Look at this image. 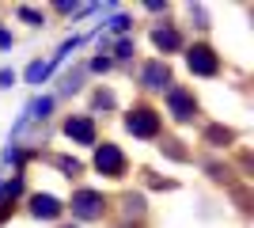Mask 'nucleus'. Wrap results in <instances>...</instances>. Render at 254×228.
<instances>
[{
    "label": "nucleus",
    "instance_id": "f257e3e1",
    "mask_svg": "<svg viewBox=\"0 0 254 228\" xmlns=\"http://www.w3.org/2000/svg\"><path fill=\"white\" fill-rule=\"evenodd\" d=\"M95 167H99V175H106V179H122V175L129 171V160H126V152L118 149V145L103 141L95 149Z\"/></svg>",
    "mask_w": 254,
    "mask_h": 228
},
{
    "label": "nucleus",
    "instance_id": "f03ea898",
    "mask_svg": "<svg viewBox=\"0 0 254 228\" xmlns=\"http://www.w3.org/2000/svg\"><path fill=\"white\" fill-rule=\"evenodd\" d=\"M126 130L133 133V137H144V141H152V137H159V114L152 107H133L126 114Z\"/></svg>",
    "mask_w": 254,
    "mask_h": 228
},
{
    "label": "nucleus",
    "instance_id": "7ed1b4c3",
    "mask_svg": "<svg viewBox=\"0 0 254 228\" xmlns=\"http://www.w3.org/2000/svg\"><path fill=\"white\" fill-rule=\"evenodd\" d=\"M167 110L175 122H193L197 118V99L186 87H167Z\"/></svg>",
    "mask_w": 254,
    "mask_h": 228
},
{
    "label": "nucleus",
    "instance_id": "20e7f679",
    "mask_svg": "<svg viewBox=\"0 0 254 228\" xmlns=\"http://www.w3.org/2000/svg\"><path fill=\"white\" fill-rule=\"evenodd\" d=\"M68 206H72V213L80 221H95V217H103V209H106V198L99 194V190H76L72 194V202H68Z\"/></svg>",
    "mask_w": 254,
    "mask_h": 228
},
{
    "label": "nucleus",
    "instance_id": "39448f33",
    "mask_svg": "<svg viewBox=\"0 0 254 228\" xmlns=\"http://www.w3.org/2000/svg\"><path fill=\"white\" fill-rule=\"evenodd\" d=\"M186 65H190V73H197V76H216L220 73V57H216V50L212 46H190L186 50Z\"/></svg>",
    "mask_w": 254,
    "mask_h": 228
},
{
    "label": "nucleus",
    "instance_id": "423d86ee",
    "mask_svg": "<svg viewBox=\"0 0 254 228\" xmlns=\"http://www.w3.org/2000/svg\"><path fill=\"white\" fill-rule=\"evenodd\" d=\"M140 84L148 87V91H163L171 84V69L167 61H148V65L140 69Z\"/></svg>",
    "mask_w": 254,
    "mask_h": 228
},
{
    "label": "nucleus",
    "instance_id": "0eeeda50",
    "mask_svg": "<svg viewBox=\"0 0 254 228\" xmlns=\"http://www.w3.org/2000/svg\"><path fill=\"white\" fill-rule=\"evenodd\" d=\"M64 133H68L76 145H95V122L87 118V114H76V118H68V122H64Z\"/></svg>",
    "mask_w": 254,
    "mask_h": 228
},
{
    "label": "nucleus",
    "instance_id": "6e6552de",
    "mask_svg": "<svg viewBox=\"0 0 254 228\" xmlns=\"http://www.w3.org/2000/svg\"><path fill=\"white\" fill-rule=\"evenodd\" d=\"M61 209H64V206H61L53 194H34V198H31V213H34V217H42V221L61 217Z\"/></svg>",
    "mask_w": 254,
    "mask_h": 228
},
{
    "label": "nucleus",
    "instance_id": "1a4fd4ad",
    "mask_svg": "<svg viewBox=\"0 0 254 228\" xmlns=\"http://www.w3.org/2000/svg\"><path fill=\"white\" fill-rule=\"evenodd\" d=\"M152 42H156L159 50H182V34L175 31V27H156V31H152Z\"/></svg>",
    "mask_w": 254,
    "mask_h": 228
},
{
    "label": "nucleus",
    "instance_id": "9d476101",
    "mask_svg": "<svg viewBox=\"0 0 254 228\" xmlns=\"http://www.w3.org/2000/svg\"><path fill=\"white\" fill-rule=\"evenodd\" d=\"M232 141H235V133L224 130V126H209L205 130V145H212V149H224V145H232Z\"/></svg>",
    "mask_w": 254,
    "mask_h": 228
},
{
    "label": "nucleus",
    "instance_id": "9b49d317",
    "mask_svg": "<svg viewBox=\"0 0 254 228\" xmlns=\"http://www.w3.org/2000/svg\"><path fill=\"white\" fill-rule=\"evenodd\" d=\"M122 206H126V217H144V198L140 194H126Z\"/></svg>",
    "mask_w": 254,
    "mask_h": 228
},
{
    "label": "nucleus",
    "instance_id": "f8f14e48",
    "mask_svg": "<svg viewBox=\"0 0 254 228\" xmlns=\"http://www.w3.org/2000/svg\"><path fill=\"white\" fill-rule=\"evenodd\" d=\"M53 163H57V167H61V171L68 175V179H76V175L84 171V167H80V160H68V156H57Z\"/></svg>",
    "mask_w": 254,
    "mask_h": 228
},
{
    "label": "nucleus",
    "instance_id": "ddd939ff",
    "mask_svg": "<svg viewBox=\"0 0 254 228\" xmlns=\"http://www.w3.org/2000/svg\"><path fill=\"white\" fill-rule=\"evenodd\" d=\"M46 76H50V65H46V61H34V65L27 69V80H31V84H38V80H46Z\"/></svg>",
    "mask_w": 254,
    "mask_h": 228
},
{
    "label": "nucleus",
    "instance_id": "4468645a",
    "mask_svg": "<svg viewBox=\"0 0 254 228\" xmlns=\"http://www.w3.org/2000/svg\"><path fill=\"white\" fill-rule=\"evenodd\" d=\"M50 110H53V99H38V103L31 107V114H34V118H46Z\"/></svg>",
    "mask_w": 254,
    "mask_h": 228
},
{
    "label": "nucleus",
    "instance_id": "2eb2a0df",
    "mask_svg": "<svg viewBox=\"0 0 254 228\" xmlns=\"http://www.w3.org/2000/svg\"><path fill=\"white\" fill-rule=\"evenodd\" d=\"M159 149L167 152V156H175V160H186V152L179 149V141H163V145H159Z\"/></svg>",
    "mask_w": 254,
    "mask_h": 228
},
{
    "label": "nucleus",
    "instance_id": "dca6fc26",
    "mask_svg": "<svg viewBox=\"0 0 254 228\" xmlns=\"http://www.w3.org/2000/svg\"><path fill=\"white\" fill-rule=\"evenodd\" d=\"M19 19H27L31 27H38V23H42V15H38V11H31V8H19Z\"/></svg>",
    "mask_w": 254,
    "mask_h": 228
},
{
    "label": "nucleus",
    "instance_id": "f3484780",
    "mask_svg": "<svg viewBox=\"0 0 254 228\" xmlns=\"http://www.w3.org/2000/svg\"><path fill=\"white\" fill-rule=\"evenodd\" d=\"M118 57H133V42H129V38H126V42H118Z\"/></svg>",
    "mask_w": 254,
    "mask_h": 228
},
{
    "label": "nucleus",
    "instance_id": "a211bd4d",
    "mask_svg": "<svg viewBox=\"0 0 254 228\" xmlns=\"http://www.w3.org/2000/svg\"><path fill=\"white\" fill-rule=\"evenodd\" d=\"M95 103H99V107H110V103H114V95H110V91H99Z\"/></svg>",
    "mask_w": 254,
    "mask_h": 228
},
{
    "label": "nucleus",
    "instance_id": "6ab92c4d",
    "mask_svg": "<svg viewBox=\"0 0 254 228\" xmlns=\"http://www.w3.org/2000/svg\"><path fill=\"white\" fill-rule=\"evenodd\" d=\"M15 84V73H8V69H4V73H0V87H11Z\"/></svg>",
    "mask_w": 254,
    "mask_h": 228
},
{
    "label": "nucleus",
    "instance_id": "aec40b11",
    "mask_svg": "<svg viewBox=\"0 0 254 228\" xmlns=\"http://www.w3.org/2000/svg\"><path fill=\"white\" fill-rule=\"evenodd\" d=\"M91 69H95V73H106V69H110V61H106V57H95V61H91Z\"/></svg>",
    "mask_w": 254,
    "mask_h": 228
},
{
    "label": "nucleus",
    "instance_id": "412c9836",
    "mask_svg": "<svg viewBox=\"0 0 254 228\" xmlns=\"http://www.w3.org/2000/svg\"><path fill=\"white\" fill-rule=\"evenodd\" d=\"M114 31H129V15H118V19H114Z\"/></svg>",
    "mask_w": 254,
    "mask_h": 228
}]
</instances>
